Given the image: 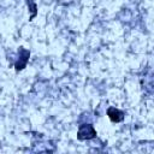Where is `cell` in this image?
<instances>
[{"instance_id": "cell-1", "label": "cell", "mask_w": 154, "mask_h": 154, "mask_svg": "<svg viewBox=\"0 0 154 154\" xmlns=\"http://www.w3.org/2000/svg\"><path fill=\"white\" fill-rule=\"evenodd\" d=\"M96 137V130L91 124H82L78 128L77 131V138L79 141H85V140H93Z\"/></svg>"}, {"instance_id": "cell-2", "label": "cell", "mask_w": 154, "mask_h": 154, "mask_svg": "<svg viewBox=\"0 0 154 154\" xmlns=\"http://www.w3.org/2000/svg\"><path fill=\"white\" fill-rule=\"evenodd\" d=\"M29 57H30V52L23 47H19V60L14 64V69L17 72L26 66V63L29 61Z\"/></svg>"}, {"instance_id": "cell-3", "label": "cell", "mask_w": 154, "mask_h": 154, "mask_svg": "<svg viewBox=\"0 0 154 154\" xmlns=\"http://www.w3.org/2000/svg\"><path fill=\"white\" fill-rule=\"evenodd\" d=\"M107 116H108L109 120L113 122V123H119V122L124 120V113L120 109L116 108V107H108Z\"/></svg>"}]
</instances>
